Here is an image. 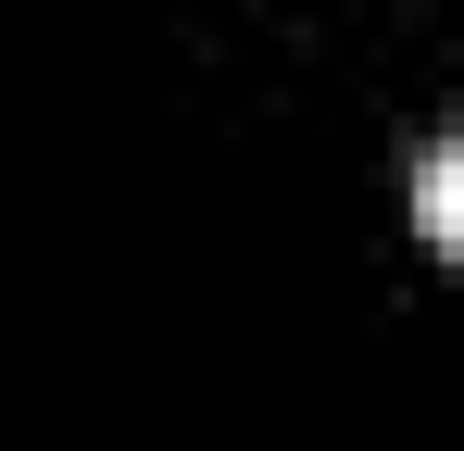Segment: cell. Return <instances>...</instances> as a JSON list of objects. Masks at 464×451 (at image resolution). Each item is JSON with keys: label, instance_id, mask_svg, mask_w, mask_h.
Instances as JSON below:
<instances>
[{"label": "cell", "instance_id": "obj_1", "mask_svg": "<svg viewBox=\"0 0 464 451\" xmlns=\"http://www.w3.org/2000/svg\"><path fill=\"white\" fill-rule=\"evenodd\" d=\"M414 214H427V238L452 251L464 226H452V139H427V176H414Z\"/></svg>", "mask_w": 464, "mask_h": 451}]
</instances>
